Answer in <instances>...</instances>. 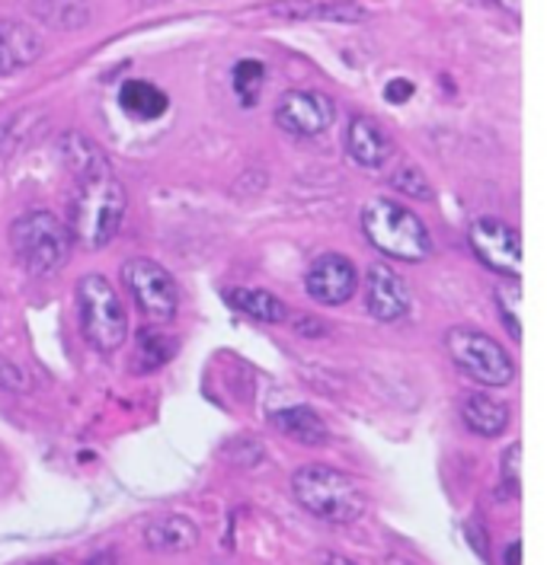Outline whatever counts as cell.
<instances>
[{"label": "cell", "instance_id": "cell-27", "mask_svg": "<svg viewBox=\"0 0 547 565\" xmlns=\"http://www.w3.org/2000/svg\"><path fill=\"white\" fill-rule=\"evenodd\" d=\"M320 565H359V563H353V559H346V556H339V553H320Z\"/></svg>", "mask_w": 547, "mask_h": 565}, {"label": "cell", "instance_id": "cell-5", "mask_svg": "<svg viewBox=\"0 0 547 565\" xmlns=\"http://www.w3.org/2000/svg\"><path fill=\"white\" fill-rule=\"evenodd\" d=\"M77 323L84 339L99 352H116L128 335V313L116 285L106 275H84L77 281Z\"/></svg>", "mask_w": 547, "mask_h": 565}, {"label": "cell", "instance_id": "cell-30", "mask_svg": "<svg viewBox=\"0 0 547 565\" xmlns=\"http://www.w3.org/2000/svg\"><path fill=\"white\" fill-rule=\"evenodd\" d=\"M493 3H496V7H503V10H509L513 17L522 13V10H518V0H493Z\"/></svg>", "mask_w": 547, "mask_h": 565}, {"label": "cell", "instance_id": "cell-15", "mask_svg": "<svg viewBox=\"0 0 547 565\" xmlns=\"http://www.w3.org/2000/svg\"><path fill=\"white\" fill-rule=\"evenodd\" d=\"M273 425L295 445L304 447H320L327 445L330 431H327V422L317 416L311 406H285L273 413Z\"/></svg>", "mask_w": 547, "mask_h": 565}, {"label": "cell", "instance_id": "cell-1", "mask_svg": "<svg viewBox=\"0 0 547 565\" xmlns=\"http://www.w3.org/2000/svg\"><path fill=\"white\" fill-rule=\"evenodd\" d=\"M59 157L67 173L74 177L71 221H67L74 243L87 249L113 243L125 221V189L113 173L106 153L91 138L67 131L59 141Z\"/></svg>", "mask_w": 547, "mask_h": 565}, {"label": "cell", "instance_id": "cell-9", "mask_svg": "<svg viewBox=\"0 0 547 565\" xmlns=\"http://www.w3.org/2000/svg\"><path fill=\"white\" fill-rule=\"evenodd\" d=\"M471 246L486 268L516 278L522 271V239L499 217H477L471 224Z\"/></svg>", "mask_w": 547, "mask_h": 565}, {"label": "cell", "instance_id": "cell-26", "mask_svg": "<svg viewBox=\"0 0 547 565\" xmlns=\"http://www.w3.org/2000/svg\"><path fill=\"white\" fill-rule=\"evenodd\" d=\"M0 387L7 390H23L27 387V377H23V371H17L10 361H3L0 358Z\"/></svg>", "mask_w": 547, "mask_h": 565}, {"label": "cell", "instance_id": "cell-34", "mask_svg": "<svg viewBox=\"0 0 547 565\" xmlns=\"http://www.w3.org/2000/svg\"><path fill=\"white\" fill-rule=\"evenodd\" d=\"M39 565H61V563H39Z\"/></svg>", "mask_w": 547, "mask_h": 565}, {"label": "cell", "instance_id": "cell-21", "mask_svg": "<svg viewBox=\"0 0 547 565\" xmlns=\"http://www.w3.org/2000/svg\"><path fill=\"white\" fill-rule=\"evenodd\" d=\"M173 349H177V345H173L164 332H141L135 361H141V364H138L141 371H148V367H160L164 361H170Z\"/></svg>", "mask_w": 547, "mask_h": 565}, {"label": "cell", "instance_id": "cell-20", "mask_svg": "<svg viewBox=\"0 0 547 565\" xmlns=\"http://www.w3.org/2000/svg\"><path fill=\"white\" fill-rule=\"evenodd\" d=\"M263 81H266V67L260 61L246 58L234 67V93L241 96L243 106H256Z\"/></svg>", "mask_w": 547, "mask_h": 565}, {"label": "cell", "instance_id": "cell-11", "mask_svg": "<svg viewBox=\"0 0 547 565\" xmlns=\"http://www.w3.org/2000/svg\"><path fill=\"white\" fill-rule=\"evenodd\" d=\"M365 310L381 320V323H395L410 313V291L403 285V278L395 268L371 266L368 268V281H365Z\"/></svg>", "mask_w": 547, "mask_h": 565}, {"label": "cell", "instance_id": "cell-4", "mask_svg": "<svg viewBox=\"0 0 547 565\" xmlns=\"http://www.w3.org/2000/svg\"><path fill=\"white\" fill-rule=\"evenodd\" d=\"M362 231L371 246L400 263H420L432 253L425 224L391 199H371L362 209Z\"/></svg>", "mask_w": 547, "mask_h": 565}, {"label": "cell", "instance_id": "cell-13", "mask_svg": "<svg viewBox=\"0 0 547 565\" xmlns=\"http://www.w3.org/2000/svg\"><path fill=\"white\" fill-rule=\"evenodd\" d=\"M42 55V35L13 20H0V74H17Z\"/></svg>", "mask_w": 547, "mask_h": 565}, {"label": "cell", "instance_id": "cell-2", "mask_svg": "<svg viewBox=\"0 0 547 565\" xmlns=\"http://www.w3.org/2000/svg\"><path fill=\"white\" fill-rule=\"evenodd\" d=\"M292 492L304 511H311L317 521H327V524H353L362 518L368 505V495L359 479L324 463L302 467L292 477Z\"/></svg>", "mask_w": 547, "mask_h": 565}, {"label": "cell", "instance_id": "cell-14", "mask_svg": "<svg viewBox=\"0 0 547 565\" xmlns=\"http://www.w3.org/2000/svg\"><path fill=\"white\" fill-rule=\"evenodd\" d=\"M270 10L285 20H334V23L365 20V10L353 0H275Z\"/></svg>", "mask_w": 547, "mask_h": 565}, {"label": "cell", "instance_id": "cell-25", "mask_svg": "<svg viewBox=\"0 0 547 565\" xmlns=\"http://www.w3.org/2000/svg\"><path fill=\"white\" fill-rule=\"evenodd\" d=\"M410 96H413V84H410L407 77H397V81H391V84L385 87V99H388V103H395V106L407 103Z\"/></svg>", "mask_w": 547, "mask_h": 565}, {"label": "cell", "instance_id": "cell-29", "mask_svg": "<svg viewBox=\"0 0 547 565\" xmlns=\"http://www.w3.org/2000/svg\"><path fill=\"white\" fill-rule=\"evenodd\" d=\"M518 559H522V543H513L509 550H506V565H518Z\"/></svg>", "mask_w": 547, "mask_h": 565}, {"label": "cell", "instance_id": "cell-33", "mask_svg": "<svg viewBox=\"0 0 547 565\" xmlns=\"http://www.w3.org/2000/svg\"><path fill=\"white\" fill-rule=\"evenodd\" d=\"M135 7H154V3H164V0H132Z\"/></svg>", "mask_w": 547, "mask_h": 565}, {"label": "cell", "instance_id": "cell-19", "mask_svg": "<svg viewBox=\"0 0 547 565\" xmlns=\"http://www.w3.org/2000/svg\"><path fill=\"white\" fill-rule=\"evenodd\" d=\"M122 109L135 119H157L167 113V93L148 81H128L119 93Z\"/></svg>", "mask_w": 547, "mask_h": 565}, {"label": "cell", "instance_id": "cell-16", "mask_svg": "<svg viewBox=\"0 0 547 565\" xmlns=\"http://www.w3.org/2000/svg\"><path fill=\"white\" fill-rule=\"evenodd\" d=\"M199 543V531L192 521H186L180 514H164L154 518L145 527V546L157 553H186Z\"/></svg>", "mask_w": 547, "mask_h": 565}, {"label": "cell", "instance_id": "cell-28", "mask_svg": "<svg viewBox=\"0 0 547 565\" xmlns=\"http://www.w3.org/2000/svg\"><path fill=\"white\" fill-rule=\"evenodd\" d=\"M467 536H474V546H477V553H481V556H486L484 534H481V527H477V524H471V527H467Z\"/></svg>", "mask_w": 547, "mask_h": 565}, {"label": "cell", "instance_id": "cell-18", "mask_svg": "<svg viewBox=\"0 0 547 565\" xmlns=\"http://www.w3.org/2000/svg\"><path fill=\"white\" fill-rule=\"evenodd\" d=\"M228 303L234 310H241L243 317L260 320V323H285L288 320V307L275 295L260 291V288H234V291H228Z\"/></svg>", "mask_w": 547, "mask_h": 565}, {"label": "cell", "instance_id": "cell-23", "mask_svg": "<svg viewBox=\"0 0 547 565\" xmlns=\"http://www.w3.org/2000/svg\"><path fill=\"white\" fill-rule=\"evenodd\" d=\"M391 185H395L397 192H403V195H410V199H429L432 195V189H429V182H425V177L420 173V167H400L395 173V179H391Z\"/></svg>", "mask_w": 547, "mask_h": 565}, {"label": "cell", "instance_id": "cell-10", "mask_svg": "<svg viewBox=\"0 0 547 565\" xmlns=\"http://www.w3.org/2000/svg\"><path fill=\"white\" fill-rule=\"evenodd\" d=\"M356 268L346 256L339 253H324L317 256L307 275H304V288H307V298L324 303V307H336V303H346V300L356 295Z\"/></svg>", "mask_w": 547, "mask_h": 565}, {"label": "cell", "instance_id": "cell-22", "mask_svg": "<svg viewBox=\"0 0 547 565\" xmlns=\"http://www.w3.org/2000/svg\"><path fill=\"white\" fill-rule=\"evenodd\" d=\"M496 303H499V313H503V323L509 329V335H513V339H522V320H518L522 291H518L516 281H506V285L496 291Z\"/></svg>", "mask_w": 547, "mask_h": 565}, {"label": "cell", "instance_id": "cell-3", "mask_svg": "<svg viewBox=\"0 0 547 565\" xmlns=\"http://www.w3.org/2000/svg\"><path fill=\"white\" fill-rule=\"evenodd\" d=\"M10 246L17 263L32 275H55L67 266L74 234L71 227L52 211H30L13 221Z\"/></svg>", "mask_w": 547, "mask_h": 565}, {"label": "cell", "instance_id": "cell-31", "mask_svg": "<svg viewBox=\"0 0 547 565\" xmlns=\"http://www.w3.org/2000/svg\"><path fill=\"white\" fill-rule=\"evenodd\" d=\"M381 565H413V563H407L403 556H388V559H385Z\"/></svg>", "mask_w": 547, "mask_h": 565}, {"label": "cell", "instance_id": "cell-17", "mask_svg": "<svg viewBox=\"0 0 547 565\" xmlns=\"http://www.w3.org/2000/svg\"><path fill=\"white\" fill-rule=\"evenodd\" d=\"M461 418H464V425H467L474 435H481V438H496V435H503L506 425H509V409H506V403H496L493 396L467 393V396L461 399Z\"/></svg>", "mask_w": 547, "mask_h": 565}, {"label": "cell", "instance_id": "cell-8", "mask_svg": "<svg viewBox=\"0 0 547 565\" xmlns=\"http://www.w3.org/2000/svg\"><path fill=\"white\" fill-rule=\"evenodd\" d=\"M334 99L314 89H288L275 106V125L295 138H317L334 125Z\"/></svg>", "mask_w": 547, "mask_h": 565}, {"label": "cell", "instance_id": "cell-24", "mask_svg": "<svg viewBox=\"0 0 547 565\" xmlns=\"http://www.w3.org/2000/svg\"><path fill=\"white\" fill-rule=\"evenodd\" d=\"M518 467H522V445H509L506 447V454H503V467H499V473H503V482H506L509 495H518V492H522Z\"/></svg>", "mask_w": 547, "mask_h": 565}, {"label": "cell", "instance_id": "cell-12", "mask_svg": "<svg viewBox=\"0 0 547 565\" xmlns=\"http://www.w3.org/2000/svg\"><path fill=\"white\" fill-rule=\"evenodd\" d=\"M346 153L359 170H381L395 157V141L375 119L356 116L346 131Z\"/></svg>", "mask_w": 547, "mask_h": 565}, {"label": "cell", "instance_id": "cell-7", "mask_svg": "<svg viewBox=\"0 0 547 565\" xmlns=\"http://www.w3.org/2000/svg\"><path fill=\"white\" fill-rule=\"evenodd\" d=\"M122 281L125 288L132 291V298L138 303V310L145 317H151L157 323H167L177 317L180 310V291H177V281L173 275L164 266H157L154 259H128L122 266Z\"/></svg>", "mask_w": 547, "mask_h": 565}, {"label": "cell", "instance_id": "cell-6", "mask_svg": "<svg viewBox=\"0 0 547 565\" xmlns=\"http://www.w3.org/2000/svg\"><path fill=\"white\" fill-rule=\"evenodd\" d=\"M445 352L455 361L461 374H467L471 381H477L484 387H506L516 377V364H513L509 352L481 329H449Z\"/></svg>", "mask_w": 547, "mask_h": 565}, {"label": "cell", "instance_id": "cell-32", "mask_svg": "<svg viewBox=\"0 0 547 565\" xmlns=\"http://www.w3.org/2000/svg\"><path fill=\"white\" fill-rule=\"evenodd\" d=\"M7 135H10V119H0V141H3Z\"/></svg>", "mask_w": 547, "mask_h": 565}]
</instances>
